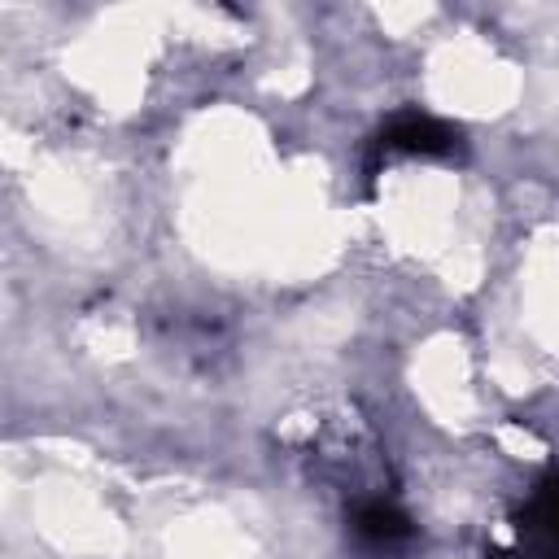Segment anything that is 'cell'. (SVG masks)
Returning a JSON list of instances; mask_svg holds the SVG:
<instances>
[{"label": "cell", "mask_w": 559, "mask_h": 559, "mask_svg": "<svg viewBox=\"0 0 559 559\" xmlns=\"http://www.w3.org/2000/svg\"><path fill=\"white\" fill-rule=\"evenodd\" d=\"M380 144H384V148H406V153H445V148H454V135H450V127L411 114V118H397V122L384 131Z\"/></svg>", "instance_id": "obj_1"}, {"label": "cell", "mask_w": 559, "mask_h": 559, "mask_svg": "<svg viewBox=\"0 0 559 559\" xmlns=\"http://www.w3.org/2000/svg\"><path fill=\"white\" fill-rule=\"evenodd\" d=\"M354 533H358L362 542H397V537L411 533V524H406L402 511H393V507H384V502H367V507H358V515H354Z\"/></svg>", "instance_id": "obj_2"}]
</instances>
